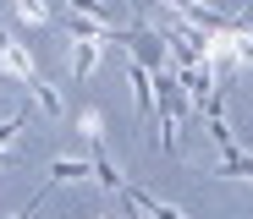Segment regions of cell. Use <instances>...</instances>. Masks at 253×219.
Instances as JSON below:
<instances>
[{
	"instance_id": "7a4b0ae2",
	"label": "cell",
	"mask_w": 253,
	"mask_h": 219,
	"mask_svg": "<svg viewBox=\"0 0 253 219\" xmlns=\"http://www.w3.org/2000/svg\"><path fill=\"white\" fill-rule=\"evenodd\" d=\"M94 219H110V214H94Z\"/></svg>"
},
{
	"instance_id": "6da1fadb",
	"label": "cell",
	"mask_w": 253,
	"mask_h": 219,
	"mask_svg": "<svg viewBox=\"0 0 253 219\" xmlns=\"http://www.w3.org/2000/svg\"><path fill=\"white\" fill-rule=\"evenodd\" d=\"M11 11H17L22 22H33V28L50 22V6H44V0H11Z\"/></svg>"
}]
</instances>
